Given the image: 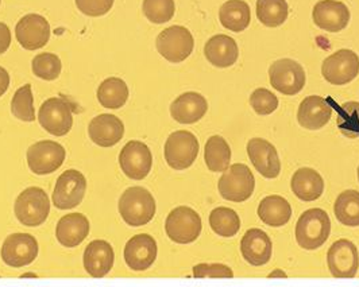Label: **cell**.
Wrapping results in <instances>:
<instances>
[{
  "instance_id": "14",
  "label": "cell",
  "mask_w": 359,
  "mask_h": 287,
  "mask_svg": "<svg viewBox=\"0 0 359 287\" xmlns=\"http://www.w3.org/2000/svg\"><path fill=\"white\" fill-rule=\"evenodd\" d=\"M327 262L334 278H354L359 267L358 250L353 241L341 239L331 246Z\"/></svg>"
},
{
  "instance_id": "34",
  "label": "cell",
  "mask_w": 359,
  "mask_h": 287,
  "mask_svg": "<svg viewBox=\"0 0 359 287\" xmlns=\"http://www.w3.org/2000/svg\"><path fill=\"white\" fill-rule=\"evenodd\" d=\"M210 225L216 234L222 237H233L241 230V218L233 209L219 206L210 215Z\"/></svg>"
},
{
  "instance_id": "8",
  "label": "cell",
  "mask_w": 359,
  "mask_h": 287,
  "mask_svg": "<svg viewBox=\"0 0 359 287\" xmlns=\"http://www.w3.org/2000/svg\"><path fill=\"white\" fill-rule=\"evenodd\" d=\"M39 125L54 136L67 135L73 127L71 103L64 97L48 99L39 109Z\"/></svg>"
},
{
  "instance_id": "45",
  "label": "cell",
  "mask_w": 359,
  "mask_h": 287,
  "mask_svg": "<svg viewBox=\"0 0 359 287\" xmlns=\"http://www.w3.org/2000/svg\"><path fill=\"white\" fill-rule=\"evenodd\" d=\"M358 180H359V167H358Z\"/></svg>"
},
{
  "instance_id": "28",
  "label": "cell",
  "mask_w": 359,
  "mask_h": 287,
  "mask_svg": "<svg viewBox=\"0 0 359 287\" xmlns=\"http://www.w3.org/2000/svg\"><path fill=\"white\" fill-rule=\"evenodd\" d=\"M219 19L224 29L242 33L250 24L252 14L250 7L243 0H229L219 10Z\"/></svg>"
},
{
  "instance_id": "7",
  "label": "cell",
  "mask_w": 359,
  "mask_h": 287,
  "mask_svg": "<svg viewBox=\"0 0 359 287\" xmlns=\"http://www.w3.org/2000/svg\"><path fill=\"white\" fill-rule=\"evenodd\" d=\"M157 50L162 57L173 64H179L185 61L195 46L194 36L191 31L182 26H172L165 29L157 36L156 41Z\"/></svg>"
},
{
  "instance_id": "42",
  "label": "cell",
  "mask_w": 359,
  "mask_h": 287,
  "mask_svg": "<svg viewBox=\"0 0 359 287\" xmlns=\"http://www.w3.org/2000/svg\"><path fill=\"white\" fill-rule=\"evenodd\" d=\"M11 45V31L6 23L0 22V54H4Z\"/></svg>"
},
{
  "instance_id": "25",
  "label": "cell",
  "mask_w": 359,
  "mask_h": 287,
  "mask_svg": "<svg viewBox=\"0 0 359 287\" xmlns=\"http://www.w3.org/2000/svg\"><path fill=\"white\" fill-rule=\"evenodd\" d=\"M115 253L106 240H93L84 252V267L92 278H103L114 267Z\"/></svg>"
},
{
  "instance_id": "27",
  "label": "cell",
  "mask_w": 359,
  "mask_h": 287,
  "mask_svg": "<svg viewBox=\"0 0 359 287\" xmlns=\"http://www.w3.org/2000/svg\"><path fill=\"white\" fill-rule=\"evenodd\" d=\"M292 192L302 201H315L323 195L324 181L322 176L309 167L299 169L290 181Z\"/></svg>"
},
{
  "instance_id": "30",
  "label": "cell",
  "mask_w": 359,
  "mask_h": 287,
  "mask_svg": "<svg viewBox=\"0 0 359 287\" xmlns=\"http://www.w3.org/2000/svg\"><path fill=\"white\" fill-rule=\"evenodd\" d=\"M128 87L122 78L109 77L104 80L97 90V100L102 107L119 109L128 100Z\"/></svg>"
},
{
  "instance_id": "11",
  "label": "cell",
  "mask_w": 359,
  "mask_h": 287,
  "mask_svg": "<svg viewBox=\"0 0 359 287\" xmlns=\"http://www.w3.org/2000/svg\"><path fill=\"white\" fill-rule=\"evenodd\" d=\"M65 148L53 141H41L27 150L29 169L38 176L52 174L65 161Z\"/></svg>"
},
{
  "instance_id": "15",
  "label": "cell",
  "mask_w": 359,
  "mask_h": 287,
  "mask_svg": "<svg viewBox=\"0 0 359 287\" xmlns=\"http://www.w3.org/2000/svg\"><path fill=\"white\" fill-rule=\"evenodd\" d=\"M119 164L128 178L144 180L153 166L151 151L146 144L140 141H130L121 151Z\"/></svg>"
},
{
  "instance_id": "43",
  "label": "cell",
  "mask_w": 359,
  "mask_h": 287,
  "mask_svg": "<svg viewBox=\"0 0 359 287\" xmlns=\"http://www.w3.org/2000/svg\"><path fill=\"white\" fill-rule=\"evenodd\" d=\"M10 87V74L0 66V97L7 92Z\"/></svg>"
},
{
  "instance_id": "10",
  "label": "cell",
  "mask_w": 359,
  "mask_h": 287,
  "mask_svg": "<svg viewBox=\"0 0 359 287\" xmlns=\"http://www.w3.org/2000/svg\"><path fill=\"white\" fill-rule=\"evenodd\" d=\"M87 181L79 170H67L55 182L53 205L58 209L68 211L79 206L86 196Z\"/></svg>"
},
{
  "instance_id": "22",
  "label": "cell",
  "mask_w": 359,
  "mask_h": 287,
  "mask_svg": "<svg viewBox=\"0 0 359 287\" xmlns=\"http://www.w3.org/2000/svg\"><path fill=\"white\" fill-rule=\"evenodd\" d=\"M241 251L243 259L252 266H264L271 258V240L262 230L252 228L242 237Z\"/></svg>"
},
{
  "instance_id": "36",
  "label": "cell",
  "mask_w": 359,
  "mask_h": 287,
  "mask_svg": "<svg viewBox=\"0 0 359 287\" xmlns=\"http://www.w3.org/2000/svg\"><path fill=\"white\" fill-rule=\"evenodd\" d=\"M33 103H34V99H33L32 85L26 84L15 92L11 102V112L22 122H34L36 111H34Z\"/></svg>"
},
{
  "instance_id": "31",
  "label": "cell",
  "mask_w": 359,
  "mask_h": 287,
  "mask_svg": "<svg viewBox=\"0 0 359 287\" xmlns=\"http://www.w3.org/2000/svg\"><path fill=\"white\" fill-rule=\"evenodd\" d=\"M204 160L208 170L214 173L226 172L231 161V148L226 139L219 135L211 136L205 144Z\"/></svg>"
},
{
  "instance_id": "29",
  "label": "cell",
  "mask_w": 359,
  "mask_h": 287,
  "mask_svg": "<svg viewBox=\"0 0 359 287\" xmlns=\"http://www.w3.org/2000/svg\"><path fill=\"white\" fill-rule=\"evenodd\" d=\"M258 216L264 224L269 227H284L292 217V208L281 196H268L259 202Z\"/></svg>"
},
{
  "instance_id": "37",
  "label": "cell",
  "mask_w": 359,
  "mask_h": 287,
  "mask_svg": "<svg viewBox=\"0 0 359 287\" xmlns=\"http://www.w3.org/2000/svg\"><path fill=\"white\" fill-rule=\"evenodd\" d=\"M33 73L36 77L46 80V81H53L58 78L62 71V64L58 55L53 53L38 54L33 59Z\"/></svg>"
},
{
  "instance_id": "20",
  "label": "cell",
  "mask_w": 359,
  "mask_h": 287,
  "mask_svg": "<svg viewBox=\"0 0 359 287\" xmlns=\"http://www.w3.org/2000/svg\"><path fill=\"white\" fill-rule=\"evenodd\" d=\"M88 134L93 144L108 148L122 141L125 134V125L115 115L102 113L90 120Z\"/></svg>"
},
{
  "instance_id": "1",
  "label": "cell",
  "mask_w": 359,
  "mask_h": 287,
  "mask_svg": "<svg viewBox=\"0 0 359 287\" xmlns=\"http://www.w3.org/2000/svg\"><path fill=\"white\" fill-rule=\"evenodd\" d=\"M331 234V220L327 212L319 208L308 209L296 224V240L304 250L322 247Z\"/></svg>"
},
{
  "instance_id": "23",
  "label": "cell",
  "mask_w": 359,
  "mask_h": 287,
  "mask_svg": "<svg viewBox=\"0 0 359 287\" xmlns=\"http://www.w3.org/2000/svg\"><path fill=\"white\" fill-rule=\"evenodd\" d=\"M332 116L331 104L320 96L306 97L297 112L299 125L306 130H320L323 128Z\"/></svg>"
},
{
  "instance_id": "26",
  "label": "cell",
  "mask_w": 359,
  "mask_h": 287,
  "mask_svg": "<svg viewBox=\"0 0 359 287\" xmlns=\"http://www.w3.org/2000/svg\"><path fill=\"white\" fill-rule=\"evenodd\" d=\"M204 54L208 62L216 68H230L239 57V49L231 36L217 34L208 39Z\"/></svg>"
},
{
  "instance_id": "3",
  "label": "cell",
  "mask_w": 359,
  "mask_h": 287,
  "mask_svg": "<svg viewBox=\"0 0 359 287\" xmlns=\"http://www.w3.org/2000/svg\"><path fill=\"white\" fill-rule=\"evenodd\" d=\"M14 212L19 223L26 227L42 225L50 214V201L41 188H27L19 195Z\"/></svg>"
},
{
  "instance_id": "21",
  "label": "cell",
  "mask_w": 359,
  "mask_h": 287,
  "mask_svg": "<svg viewBox=\"0 0 359 287\" xmlns=\"http://www.w3.org/2000/svg\"><path fill=\"white\" fill-rule=\"evenodd\" d=\"M208 111L205 97L196 92H187L179 96L170 106L172 118L181 125H194L203 119Z\"/></svg>"
},
{
  "instance_id": "13",
  "label": "cell",
  "mask_w": 359,
  "mask_h": 287,
  "mask_svg": "<svg viewBox=\"0 0 359 287\" xmlns=\"http://www.w3.org/2000/svg\"><path fill=\"white\" fill-rule=\"evenodd\" d=\"M3 262L14 269L32 265L38 256V241L29 234H10L1 246Z\"/></svg>"
},
{
  "instance_id": "5",
  "label": "cell",
  "mask_w": 359,
  "mask_h": 287,
  "mask_svg": "<svg viewBox=\"0 0 359 287\" xmlns=\"http://www.w3.org/2000/svg\"><path fill=\"white\" fill-rule=\"evenodd\" d=\"M201 217L189 206L173 209L165 221L166 234L172 241L179 244L194 243L201 234Z\"/></svg>"
},
{
  "instance_id": "44",
  "label": "cell",
  "mask_w": 359,
  "mask_h": 287,
  "mask_svg": "<svg viewBox=\"0 0 359 287\" xmlns=\"http://www.w3.org/2000/svg\"><path fill=\"white\" fill-rule=\"evenodd\" d=\"M276 276L287 278V274H285V272H283V271H276V272H271L269 275V278H276Z\"/></svg>"
},
{
  "instance_id": "18",
  "label": "cell",
  "mask_w": 359,
  "mask_h": 287,
  "mask_svg": "<svg viewBox=\"0 0 359 287\" xmlns=\"http://www.w3.org/2000/svg\"><path fill=\"white\" fill-rule=\"evenodd\" d=\"M248 154L255 170L265 178H276L281 172L278 153L273 144L262 139L252 138L248 144Z\"/></svg>"
},
{
  "instance_id": "4",
  "label": "cell",
  "mask_w": 359,
  "mask_h": 287,
  "mask_svg": "<svg viewBox=\"0 0 359 287\" xmlns=\"http://www.w3.org/2000/svg\"><path fill=\"white\" fill-rule=\"evenodd\" d=\"M255 180L252 170L243 163H233L220 177L217 189L220 196L231 202H243L252 197Z\"/></svg>"
},
{
  "instance_id": "17",
  "label": "cell",
  "mask_w": 359,
  "mask_h": 287,
  "mask_svg": "<svg viewBox=\"0 0 359 287\" xmlns=\"http://www.w3.org/2000/svg\"><path fill=\"white\" fill-rule=\"evenodd\" d=\"M347 6L337 0H322L313 7L312 18L318 27L328 33H338L347 27L350 22Z\"/></svg>"
},
{
  "instance_id": "41",
  "label": "cell",
  "mask_w": 359,
  "mask_h": 287,
  "mask_svg": "<svg viewBox=\"0 0 359 287\" xmlns=\"http://www.w3.org/2000/svg\"><path fill=\"white\" fill-rule=\"evenodd\" d=\"M195 278H233V271L226 265L201 263L194 267Z\"/></svg>"
},
{
  "instance_id": "6",
  "label": "cell",
  "mask_w": 359,
  "mask_h": 287,
  "mask_svg": "<svg viewBox=\"0 0 359 287\" xmlns=\"http://www.w3.org/2000/svg\"><path fill=\"white\" fill-rule=\"evenodd\" d=\"M163 154L166 163L172 169L185 170L198 158V138L189 131H176L169 135Z\"/></svg>"
},
{
  "instance_id": "39",
  "label": "cell",
  "mask_w": 359,
  "mask_h": 287,
  "mask_svg": "<svg viewBox=\"0 0 359 287\" xmlns=\"http://www.w3.org/2000/svg\"><path fill=\"white\" fill-rule=\"evenodd\" d=\"M250 104L258 115L266 116L278 108V99L269 90L258 88L250 96Z\"/></svg>"
},
{
  "instance_id": "35",
  "label": "cell",
  "mask_w": 359,
  "mask_h": 287,
  "mask_svg": "<svg viewBox=\"0 0 359 287\" xmlns=\"http://www.w3.org/2000/svg\"><path fill=\"white\" fill-rule=\"evenodd\" d=\"M337 125L341 134L348 139L359 136V103L348 102L337 107Z\"/></svg>"
},
{
  "instance_id": "40",
  "label": "cell",
  "mask_w": 359,
  "mask_h": 287,
  "mask_svg": "<svg viewBox=\"0 0 359 287\" xmlns=\"http://www.w3.org/2000/svg\"><path fill=\"white\" fill-rule=\"evenodd\" d=\"M77 8L88 17H103L112 8L115 0H74Z\"/></svg>"
},
{
  "instance_id": "33",
  "label": "cell",
  "mask_w": 359,
  "mask_h": 287,
  "mask_svg": "<svg viewBox=\"0 0 359 287\" xmlns=\"http://www.w3.org/2000/svg\"><path fill=\"white\" fill-rule=\"evenodd\" d=\"M287 0H257V18L266 27H278L287 20Z\"/></svg>"
},
{
  "instance_id": "46",
  "label": "cell",
  "mask_w": 359,
  "mask_h": 287,
  "mask_svg": "<svg viewBox=\"0 0 359 287\" xmlns=\"http://www.w3.org/2000/svg\"><path fill=\"white\" fill-rule=\"evenodd\" d=\"M0 1H1V0H0Z\"/></svg>"
},
{
  "instance_id": "12",
  "label": "cell",
  "mask_w": 359,
  "mask_h": 287,
  "mask_svg": "<svg viewBox=\"0 0 359 287\" xmlns=\"http://www.w3.org/2000/svg\"><path fill=\"white\" fill-rule=\"evenodd\" d=\"M359 73V57L353 50L341 49L324 59L322 74L332 85H346Z\"/></svg>"
},
{
  "instance_id": "16",
  "label": "cell",
  "mask_w": 359,
  "mask_h": 287,
  "mask_svg": "<svg viewBox=\"0 0 359 287\" xmlns=\"http://www.w3.org/2000/svg\"><path fill=\"white\" fill-rule=\"evenodd\" d=\"M15 36L23 49L38 50L50 39V24L42 15L29 14L19 20Z\"/></svg>"
},
{
  "instance_id": "19",
  "label": "cell",
  "mask_w": 359,
  "mask_h": 287,
  "mask_svg": "<svg viewBox=\"0 0 359 287\" xmlns=\"http://www.w3.org/2000/svg\"><path fill=\"white\" fill-rule=\"evenodd\" d=\"M157 258V243L150 234H135L127 241L125 260L133 271L149 269Z\"/></svg>"
},
{
  "instance_id": "2",
  "label": "cell",
  "mask_w": 359,
  "mask_h": 287,
  "mask_svg": "<svg viewBox=\"0 0 359 287\" xmlns=\"http://www.w3.org/2000/svg\"><path fill=\"white\" fill-rule=\"evenodd\" d=\"M156 208L151 193L141 186L128 188L119 200V214L131 227L149 224L156 215Z\"/></svg>"
},
{
  "instance_id": "24",
  "label": "cell",
  "mask_w": 359,
  "mask_h": 287,
  "mask_svg": "<svg viewBox=\"0 0 359 287\" xmlns=\"http://www.w3.org/2000/svg\"><path fill=\"white\" fill-rule=\"evenodd\" d=\"M90 234V221L81 214L64 216L55 228V237L64 247L73 248L80 246Z\"/></svg>"
},
{
  "instance_id": "9",
  "label": "cell",
  "mask_w": 359,
  "mask_h": 287,
  "mask_svg": "<svg viewBox=\"0 0 359 287\" xmlns=\"http://www.w3.org/2000/svg\"><path fill=\"white\" fill-rule=\"evenodd\" d=\"M269 77L271 87L287 96L297 94L306 85V72L303 66L290 58L273 62L269 68Z\"/></svg>"
},
{
  "instance_id": "32",
  "label": "cell",
  "mask_w": 359,
  "mask_h": 287,
  "mask_svg": "<svg viewBox=\"0 0 359 287\" xmlns=\"http://www.w3.org/2000/svg\"><path fill=\"white\" fill-rule=\"evenodd\" d=\"M337 220L346 227H359V192L346 190L334 205Z\"/></svg>"
},
{
  "instance_id": "38",
  "label": "cell",
  "mask_w": 359,
  "mask_h": 287,
  "mask_svg": "<svg viewBox=\"0 0 359 287\" xmlns=\"http://www.w3.org/2000/svg\"><path fill=\"white\" fill-rule=\"evenodd\" d=\"M142 10L151 23L162 24L173 18L176 6L175 0H144Z\"/></svg>"
}]
</instances>
